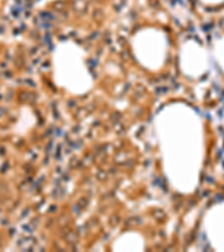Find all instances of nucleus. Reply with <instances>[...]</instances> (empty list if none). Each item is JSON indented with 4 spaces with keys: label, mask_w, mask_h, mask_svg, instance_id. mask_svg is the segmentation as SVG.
Returning a JSON list of instances; mask_svg holds the SVG:
<instances>
[{
    "label": "nucleus",
    "mask_w": 224,
    "mask_h": 252,
    "mask_svg": "<svg viewBox=\"0 0 224 252\" xmlns=\"http://www.w3.org/2000/svg\"><path fill=\"white\" fill-rule=\"evenodd\" d=\"M53 73L59 87L74 94H82L92 88V76L84 54L74 43L65 42L56 46L53 53Z\"/></svg>",
    "instance_id": "nucleus-1"
},
{
    "label": "nucleus",
    "mask_w": 224,
    "mask_h": 252,
    "mask_svg": "<svg viewBox=\"0 0 224 252\" xmlns=\"http://www.w3.org/2000/svg\"><path fill=\"white\" fill-rule=\"evenodd\" d=\"M133 55L142 66L157 71L164 65L167 58V38L164 32L156 28H145L132 37Z\"/></svg>",
    "instance_id": "nucleus-2"
},
{
    "label": "nucleus",
    "mask_w": 224,
    "mask_h": 252,
    "mask_svg": "<svg viewBox=\"0 0 224 252\" xmlns=\"http://www.w3.org/2000/svg\"><path fill=\"white\" fill-rule=\"evenodd\" d=\"M204 53L202 52V48L198 46L195 42H187L185 45H183L181 51V64L182 71L185 75L197 76L203 74V67H204Z\"/></svg>",
    "instance_id": "nucleus-3"
},
{
    "label": "nucleus",
    "mask_w": 224,
    "mask_h": 252,
    "mask_svg": "<svg viewBox=\"0 0 224 252\" xmlns=\"http://www.w3.org/2000/svg\"><path fill=\"white\" fill-rule=\"evenodd\" d=\"M201 1H204L207 3H221L224 0H201Z\"/></svg>",
    "instance_id": "nucleus-4"
}]
</instances>
